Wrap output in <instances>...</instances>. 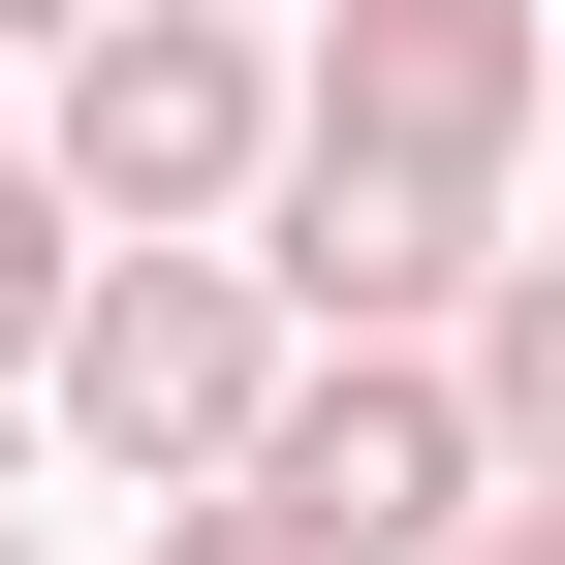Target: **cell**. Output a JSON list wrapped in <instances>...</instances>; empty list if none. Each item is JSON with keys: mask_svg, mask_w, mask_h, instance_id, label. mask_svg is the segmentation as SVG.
<instances>
[{"mask_svg": "<svg viewBox=\"0 0 565 565\" xmlns=\"http://www.w3.org/2000/svg\"><path fill=\"white\" fill-rule=\"evenodd\" d=\"M565 126V0H315V158H440L503 189Z\"/></svg>", "mask_w": 565, "mask_h": 565, "instance_id": "4", "label": "cell"}, {"mask_svg": "<svg viewBox=\"0 0 565 565\" xmlns=\"http://www.w3.org/2000/svg\"><path fill=\"white\" fill-rule=\"evenodd\" d=\"M0 32H32V63H63V32H126V0H0Z\"/></svg>", "mask_w": 565, "mask_h": 565, "instance_id": "9", "label": "cell"}, {"mask_svg": "<svg viewBox=\"0 0 565 565\" xmlns=\"http://www.w3.org/2000/svg\"><path fill=\"white\" fill-rule=\"evenodd\" d=\"M32 158L95 189V252H252V189L315 158V32L282 0H126L32 63Z\"/></svg>", "mask_w": 565, "mask_h": 565, "instance_id": "1", "label": "cell"}, {"mask_svg": "<svg viewBox=\"0 0 565 565\" xmlns=\"http://www.w3.org/2000/svg\"><path fill=\"white\" fill-rule=\"evenodd\" d=\"M282 377H315V315H282L252 252H95V315H63V440H95V503H221L282 440Z\"/></svg>", "mask_w": 565, "mask_h": 565, "instance_id": "2", "label": "cell"}, {"mask_svg": "<svg viewBox=\"0 0 565 565\" xmlns=\"http://www.w3.org/2000/svg\"><path fill=\"white\" fill-rule=\"evenodd\" d=\"M0 565H32V503H0Z\"/></svg>", "mask_w": 565, "mask_h": 565, "instance_id": "11", "label": "cell"}, {"mask_svg": "<svg viewBox=\"0 0 565 565\" xmlns=\"http://www.w3.org/2000/svg\"><path fill=\"white\" fill-rule=\"evenodd\" d=\"M63 315H95V189L0 158V377H63Z\"/></svg>", "mask_w": 565, "mask_h": 565, "instance_id": "7", "label": "cell"}, {"mask_svg": "<svg viewBox=\"0 0 565 565\" xmlns=\"http://www.w3.org/2000/svg\"><path fill=\"white\" fill-rule=\"evenodd\" d=\"M252 503L315 534V565H471L534 471H503V408H471V345H315L282 440H252Z\"/></svg>", "mask_w": 565, "mask_h": 565, "instance_id": "3", "label": "cell"}, {"mask_svg": "<svg viewBox=\"0 0 565 565\" xmlns=\"http://www.w3.org/2000/svg\"><path fill=\"white\" fill-rule=\"evenodd\" d=\"M126 565H315V534H282L252 471H221V503H158V534H126Z\"/></svg>", "mask_w": 565, "mask_h": 565, "instance_id": "8", "label": "cell"}, {"mask_svg": "<svg viewBox=\"0 0 565 565\" xmlns=\"http://www.w3.org/2000/svg\"><path fill=\"white\" fill-rule=\"evenodd\" d=\"M471 408H503V471L565 503V252H503V282H471Z\"/></svg>", "mask_w": 565, "mask_h": 565, "instance_id": "6", "label": "cell"}, {"mask_svg": "<svg viewBox=\"0 0 565 565\" xmlns=\"http://www.w3.org/2000/svg\"><path fill=\"white\" fill-rule=\"evenodd\" d=\"M252 282H282L315 345H471L503 189H440V158H282V189H252Z\"/></svg>", "mask_w": 565, "mask_h": 565, "instance_id": "5", "label": "cell"}, {"mask_svg": "<svg viewBox=\"0 0 565 565\" xmlns=\"http://www.w3.org/2000/svg\"><path fill=\"white\" fill-rule=\"evenodd\" d=\"M471 565H565V503H503V534H471Z\"/></svg>", "mask_w": 565, "mask_h": 565, "instance_id": "10", "label": "cell"}]
</instances>
